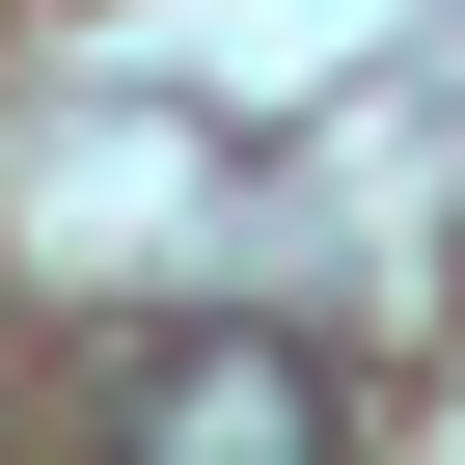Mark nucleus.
<instances>
[{
	"mask_svg": "<svg viewBox=\"0 0 465 465\" xmlns=\"http://www.w3.org/2000/svg\"><path fill=\"white\" fill-rule=\"evenodd\" d=\"M356 411H329V356L302 329H247V302H192V329H137L110 356V465H329Z\"/></svg>",
	"mask_w": 465,
	"mask_h": 465,
	"instance_id": "1",
	"label": "nucleus"
}]
</instances>
